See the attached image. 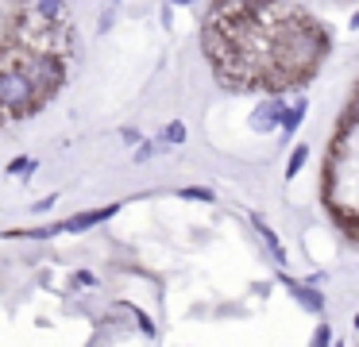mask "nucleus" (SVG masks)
<instances>
[{
    "label": "nucleus",
    "instance_id": "obj_7",
    "mask_svg": "<svg viewBox=\"0 0 359 347\" xmlns=\"http://www.w3.org/2000/svg\"><path fill=\"white\" fill-rule=\"evenodd\" d=\"M35 166H39L35 158H27V154H20V158H12V162H8V174H12V177H16V174H32Z\"/></svg>",
    "mask_w": 359,
    "mask_h": 347
},
{
    "label": "nucleus",
    "instance_id": "obj_14",
    "mask_svg": "<svg viewBox=\"0 0 359 347\" xmlns=\"http://www.w3.org/2000/svg\"><path fill=\"white\" fill-rule=\"evenodd\" d=\"M151 154H155V147H140V151H135V162H143V158H151Z\"/></svg>",
    "mask_w": 359,
    "mask_h": 347
},
{
    "label": "nucleus",
    "instance_id": "obj_6",
    "mask_svg": "<svg viewBox=\"0 0 359 347\" xmlns=\"http://www.w3.org/2000/svg\"><path fill=\"white\" fill-rule=\"evenodd\" d=\"M278 116H282V104H266V108H259V112L251 116V123H255V128H274Z\"/></svg>",
    "mask_w": 359,
    "mask_h": 347
},
{
    "label": "nucleus",
    "instance_id": "obj_10",
    "mask_svg": "<svg viewBox=\"0 0 359 347\" xmlns=\"http://www.w3.org/2000/svg\"><path fill=\"white\" fill-rule=\"evenodd\" d=\"M182 197L186 200H212V189H205V185H189V189H182Z\"/></svg>",
    "mask_w": 359,
    "mask_h": 347
},
{
    "label": "nucleus",
    "instance_id": "obj_2",
    "mask_svg": "<svg viewBox=\"0 0 359 347\" xmlns=\"http://www.w3.org/2000/svg\"><path fill=\"white\" fill-rule=\"evenodd\" d=\"M32 77H35V85H39V93H55L58 85H62V77H66L62 58H55V54H35L32 58Z\"/></svg>",
    "mask_w": 359,
    "mask_h": 347
},
{
    "label": "nucleus",
    "instance_id": "obj_12",
    "mask_svg": "<svg viewBox=\"0 0 359 347\" xmlns=\"http://www.w3.org/2000/svg\"><path fill=\"white\" fill-rule=\"evenodd\" d=\"M328 339H332V332H328V324H320V328H317V336H313V343H320V347H325Z\"/></svg>",
    "mask_w": 359,
    "mask_h": 347
},
{
    "label": "nucleus",
    "instance_id": "obj_15",
    "mask_svg": "<svg viewBox=\"0 0 359 347\" xmlns=\"http://www.w3.org/2000/svg\"><path fill=\"white\" fill-rule=\"evenodd\" d=\"M170 4H194V0H170Z\"/></svg>",
    "mask_w": 359,
    "mask_h": 347
},
{
    "label": "nucleus",
    "instance_id": "obj_9",
    "mask_svg": "<svg viewBox=\"0 0 359 347\" xmlns=\"http://www.w3.org/2000/svg\"><path fill=\"white\" fill-rule=\"evenodd\" d=\"M305 158H309V151H305V147H297V151H294V154H290V166H286V177H294V174H297V170H302V166H305Z\"/></svg>",
    "mask_w": 359,
    "mask_h": 347
},
{
    "label": "nucleus",
    "instance_id": "obj_18",
    "mask_svg": "<svg viewBox=\"0 0 359 347\" xmlns=\"http://www.w3.org/2000/svg\"><path fill=\"white\" fill-rule=\"evenodd\" d=\"M112 4H116V0H112Z\"/></svg>",
    "mask_w": 359,
    "mask_h": 347
},
{
    "label": "nucleus",
    "instance_id": "obj_3",
    "mask_svg": "<svg viewBox=\"0 0 359 347\" xmlns=\"http://www.w3.org/2000/svg\"><path fill=\"white\" fill-rule=\"evenodd\" d=\"M112 216H116V205H109V208H89V212H78V216H70V220H62L58 228H62V231H86V228H93V224L112 220Z\"/></svg>",
    "mask_w": 359,
    "mask_h": 347
},
{
    "label": "nucleus",
    "instance_id": "obj_13",
    "mask_svg": "<svg viewBox=\"0 0 359 347\" xmlns=\"http://www.w3.org/2000/svg\"><path fill=\"white\" fill-rule=\"evenodd\" d=\"M120 139H124L128 147H135V143H140V131H135V128H124V131H120Z\"/></svg>",
    "mask_w": 359,
    "mask_h": 347
},
{
    "label": "nucleus",
    "instance_id": "obj_16",
    "mask_svg": "<svg viewBox=\"0 0 359 347\" xmlns=\"http://www.w3.org/2000/svg\"><path fill=\"white\" fill-rule=\"evenodd\" d=\"M351 27H359V15H351Z\"/></svg>",
    "mask_w": 359,
    "mask_h": 347
},
{
    "label": "nucleus",
    "instance_id": "obj_1",
    "mask_svg": "<svg viewBox=\"0 0 359 347\" xmlns=\"http://www.w3.org/2000/svg\"><path fill=\"white\" fill-rule=\"evenodd\" d=\"M35 97H39V85H35L32 74H24V69H4L0 74V108L27 112V108H35Z\"/></svg>",
    "mask_w": 359,
    "mask_h": 347
},
{
    "label": "nucleus",
    "instance_id": "obj_5",
    "mask_svg": "<svg viewBox=\"0 0 359 347\" xmlns=\"http://www.w3.org/2000/svg\"><path fill=\"white\" fill-rule=\"evenodd\" d=\"M255 228H259V236L266 239V247H271V254H274V259H278V262H286V251H282L278 236H274V231H271V228H266V224H263V216H255Z\"/></svg>",
    "mask_w": 359,
    "mask_h": 347
},
{
    "label": "nucleus",
    "instance_id": "obj_11",
    "mask_svg": "<svg viewBox=\"0 0 359 347\" xmlns=\"http://www.w3.org/2000/svg\"><path fill=\"white\" fill-rule=\"evenodd\" d=\"M302 116H305V108H294V112H282V123H286V128L294 131L297 123H302Z\"/></svg>",
    "mask_w": 359,
    "mask_h": 347
},
{
    "label": "nucleus",
    "instance_id": "obj_17",
    "mask_svg": "<svg viewBox=\"0 0 359 347\" xmlns=\"http://www.w3.org/2000/svg\"><path fill=\"white\" fill-rule=\"evenodd\" d=\"M355 328H359V316H355Z\"/></svg>",
    "mask_w": 359,
    "mask_h": 347
},
{
    "label": "nucleus",
    "instance_id": "obj_8",
    "mask_svg": "<svg viewBox=\"0 0 359 347\" xmlns=\"http://www.w3.org/2000/svg\"><path fill=\"white\" fill-rule=\"evenodd\" d=\"M163 139H166V143H186V123H182V120H174V123H166V131H163Z\"/></svg>",
    "mask_w": 359,
    "mask_h": 347
},
{
    "label": "nucleus",
    "instance_id": "obj_4",
    "mask_svg": "<svg viewBox=\"0 0 359 347\" xmlns=\"http://www.w3.org/2000/svg\"><path fill=\"white\" fill-rule=\"evenodd\" d=\"M290 293H294V297L302 301V305L309 308V313H320V308H325V297H320V293H313L309 285H297V282H290Z\"/></svg>",
    "mask_w": 359,
    "mask_h": 347
}]
</instances>
